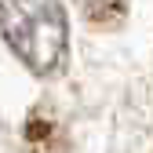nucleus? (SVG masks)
I'll list each match as a JSON object with an SVG mask.
<instances>
[{
  "mask_svg": "<svg viewBox=\"0 0 153 153\" xmlns=\"http://www.w3.org/2000/svg\"><path fill=\"white\" fill-rule=\"evenodd\" d=\"M0 33L33 73H55L66 59L69 18L62 0H0Z\"/></svg>",
  "mask_w": 153,
  "mask_h": 153,
  "instance_id": "f257e3e1",
  "label": "nucleus"
}]
</instances>
